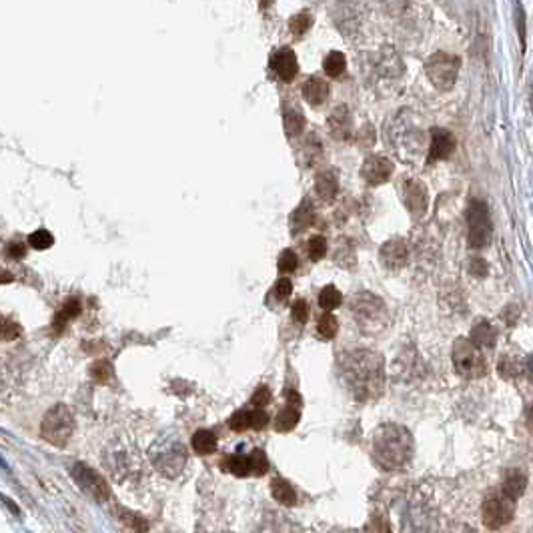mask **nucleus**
<instances>
[{
	"label": "nucleus",
	"instance_id": "nucleus-1",
	"mask_svg": "<svg viewBox=\"0 0 533 533\" xmlns=\"http://www.w3.org/2000/svg\"><path fill=\"white\" fill-rule=\"evenodd\" d=\"M341 379L357 401H373L385 389V361L371 349H353L341 357Z\"/></svg>",
	"mask_w": 533,
	"mask_h": 533
},
{
	"label": "nucleus",
	"instance_id": "nucleus-2",
	"mask_svg": "<svg viewBox=\"0 0 533 533\" xmlns=\"http://www.w3.org/2000/svg\"><path fill=\"white\" fill-rule=\"evenodd\" d=\"M413 437L407 427L397 423L381 425L373 435V457L387 472L403 469L413 457Z\"/></svg>",
	"mask_w": 533,
	"mask_h": 533
},
{
	"label": "nucleus",
	"instance_id": "nucleus-3",
	"mask_svg": "<svg viewBox=\"0 0 533 533\" xmlns=\"http://www.w3.org/2000/svg\"><path fill=\"white\" fill-rule=\"evenodd\" d=\"M353 317H355V323L359 325L365 331H379L387 325V309H385V303L371 295V293H359L355 295L351 305Z\"/></svg>",
	"mask_w": 533,
	"mask_h": 533
},
{
	"label": "nucleus",
	"instance_id": "nucleus-4",
	"mask_svg": "<svg viewBox=\"0 0 533 533\" xmlns=\"http://www.w3.org/2000/svg\"><path fill=\"white\" fill-rule=\"evenodd\" d=\"M74 431V417L71 409L66 405H54L52 409L47 411L45 419H42V425H40V433L42 437L57 445V447H64L69 443V439L73 435Z\"/></svg>",
	"mask_w": 533,
	"mask_h": 533
},
{
	"label": "nucleus",
	"instance_id": "nucleus-5",
	"mask_svg": "<svg viewBox=\"0 0 533 533\" xmlns=\"http://www.w3.org/2000/svg\"><path fill=\"white\" fill-rule=\"evenodd\" d=\"M153 463L163 475L177 477L184 469V463H187L184 445L175 437H163L153 449Z\"/></svg>",
	"mask_w": 533,
	"mask_h": 533
},
{
	"label": "nucleus",
	"instance_id": "nucleus-6",
	"mask_svg": "<svg viewBox=\"0 0 533 533\" xmlns=\"http://www.w3.org/2000/svg\"><path fill=\"white\" fill-rule=\"evenodd\" d=\"M515 505H517V501L505 496L501 489L493 491L491 496L485 499L484 508H481L485 527L491 529V532H497V529L505 527L508 523H511L513 515H515Z\"/></svg>",
	"mask_w": 533,
	"mask_h": 533
},
{
	"label": "nucleus",
	"instance_id": "nucleus-7",
	"mask_svg": "<svg viewBox=\"0 0 533 533\" xmlns=\"http://www.w3.org/2000/svg\"><path fill=\"white\" fill-rule=\"evenodd\" d=\"M425 73L429 76L431 85L439 90H449L457 81L459 73V59L447 54V52H435L433 57L427 59Z\"/></svg>",
	"mask_w": 533,
	"mask_h": 533
},
{
	"label": "nucleus",
	"instance_id": "nucleus-8",
	"mask_svg": "<svg viewBox=\"0 0 533 533\" xmlns=\"http://www.w3.org/2000/svg\"><path fill=\"white\" fill-rule=\"evenodd\" d=\"M467 235H469V245L473 249H481L491 241V217L487 205L481 201H472L467 209Z\"/></svg>",
	"mask_w": 533,
	"mask_h": 533
},
{
	"label": "nucleus",
	"instance_id": "nucleus-9",
	"mask_svg": "<svg viewBox=\"0 0 533 533\" xmlns=\"http://www.w3.org/2000/svg\"><path fill=\"white\" fill-rule=\"evenodd\" d=\"M223 472L233 473L237 477H249V475H263L269 469V459L261 449H253L251 453H235L227 455L221 461Z\"/></svg>",
	"mask_w": 533,
	"mask_h": 533
},
{
	"label": "nucleus",
	"instance_id": "nucleus-10",
	"mask_svg": "<svg viewBox=\"0 0 533 533\" xmlns=\"http://www.w3.org/2000/svg\"><path fill=\"white\" fill-rule=\"evenodd\" d=\"M453 367L463 377H481L487 371L481 351L465 339H459L453 345Z\"/></svg>",
	"mask_w": 533,
	"mask_h": 533
},
{
	"label": "nucleus",
	"instance_id": "nucleus-11",
	"mask_svg": "<svg viewBox=\"0 0 533 533\" xmlns=\"http://www.w3.org/2000/svg\"><path fill=\"white\" fill-rule=\"evenodd\" d=\"M74 481L78 487L86 491L90 497H95L97 501H107L110 497L109 484L102 479V475L97 473L93 467H88L86 463H76L73 467Z\"/></svg>",
	"mask_w": 533,
	"mask_h": 533
},
{
	"label": "nucleus",
	"instance_id": "nucleus-12",
	"mask_svg": "<svg viewBox=\"0 0 533 533\" xmlns=\"http://www.w3.org/2000/svg\"><path fill=\"white\" fill-rule=\"evenodd\" d=\"M391 172H393V163L385 155H371L365 158L363 167H361V175L369 184L387 182L391 179Z\"/></svg>",
	"mask_w": 533,
	"mask_h": 533
},
{
	"label": "nucleus",
	"instance_id": "nucleus-13",
	"mask_svg": "<svg viewBox=\"0 0 533 533\" xmlns=\"http://www.w3.org/2000/svg\"><path fill=\"white\" fill-rule=\"evenodd\" d=\"M269 425V415L263 409H241L229 419V427L237 433H242L247 429H265Z\"/></svg>",
	"mask_w": 533,
	"mask_h": 533
},
{
	"label": "nucleus",
	"instance_id": "nucleus-14",
	"mask_svg": "<svg viewBox=\"0 0 533 533\" xmlns=\"http://www.w3.org/2000/svg\"><path fill=\"white\" fill-rule=\"evenodd\" d=\"M379 259H381L383 266L389 269V271L401 269V266L407 263V259H409L407 242L403 241V239H391V241H387L381 247Z\"/></svg>",
	"mask_w": 533,
	"mask_h": 533
},
{
	"label": "nucleus",
	"instance_id": "nucleus-15",
	"mask_svg": "<svg viewBox=\"0 0 533 533\" xmlns=\"http://www.w3.org/2000/svg\"><path fill=\"white\" fill-rule=\"evenodd\" d=\"M271 69L273 73L279 76L283 83H291L293 78L299 73V64L297 57L291 49H279L271 57Z\"/></svg>",
	"mask_w": 533,
	"mask_h": 533
},
{
	"label": "nucleus",
	"instance_id": "nucleus-16",
	"mask_svg": "<svg viewBox=\"0 0 533 533\" xmlns=\"http://www.w3.org/2000/svg\"><path fill=\"white\" fill-rule=\"evenodd\" d=\"M329 133L337 141H349L353 136V119L349 107L339 105L329 115Z\"/></svg>",
	"mask_w": 533,
	"mask_h": 533
},
{
	"label": "nucleus",
	"instance_id": "nucleus-17",
	"mask_svg": "<svg viewBox=\"0 0 533 533\" xmlns=\"http://www.w3.org/2000/svg\"><path fill=\"white\" fill-rule=\"evenodd\" d=\"M403 201L405 206L409 209V213L419 217L427 211V189L423 182L419 181H407L403 187Z\"/></svg>",
	"mask_w": 533,
	"mask_h": 533
},
{
	"label": "nucleus",
	"instance_id": "nucleus-18",
	"mask_svg": "<svg viewBox=\"0 0 533 533\" xmlns=\"http://www.w3.org/2000/svg\"><path fill=\"white\" fill-rule=\"evenodd\" d=\"M455 148V139L449 131H443V129H433L431 131V143H429V155H427V160L429 163H435V160H441L451 155V151Z\"/></svg>",
	"mask_w": 533,
	"mask_h": 533
},
{
	"label": "nucleus",
	"instance_id": "nucleus-19",
	"mask_svg": "<svg viewBox=\"0 0 533 533\" xmlns=\"http://www.w3.org/2000/svg\"><path fill=\"white\" fill-rule=\"evenodd\" d=\"M393 131L397 133V136L393 139V145H395V148L403 143V145L407 146L405 148V160L409 158L411 160L417 153H419V143H421V134L417 133V131H413L411 129V124H393Z\"/></svg>",
	"mask_w": 533,
	"mask_h": 533
},
{
	"label": "nucleus",
	"instance_id": "nucleus-20",
	"mask_svg": "<svg viewBox=\"0 0 533 533\" xmlns=\"http://www.w3.org/2000/svg\"><path fill=\"white\" fill-rule=\"evenodd\" d=\"M315 191L319 194L321 201L325 203H333L335 197L339 193V181H337V175L333 170H325V172H319L315 179Z\"/></svg>",
	"mask_w": 533,
	"mask_h": 533
},
{
	"label": "nucleus",
	"instance_id": "nucleus-21",
	"mask_svg": "<svg viewBox=\"0 0 533 533\" xmlns=\"http://www.w3.org/2000/svg\"><path fill=\"white\" fill-rule=\"evenodd\" d=\"M315 221V209H313V203L309 199H303V203L297 206L293 211L291 215V233L293 235H299L303 233L305 229H309Z\"/></svg>",
	"mask_w": 533,
	"mask_h": 533
},
{
	"label": "nucleus",
	"instance_id": "nucleus-22",
	"mask_svg": "<svg viewBox=\"0 0 533 533\" xmlns=\"http://www.w3.org/2000/svg\"><path fill=\"white\" fill-rule=\"evenodd\" d=\"M303 97L309 105L319 107L323 105L329 97V85L327 81L319 78V76H311L309 81H305L303 85Z\"/></svg>",
	"mask_w": 533,
	"mask_h": 533
},
{
	"label": "nucleus",
	"instance_id": "nucleus-23",
	"mask_svg": "<svg viewBox=\"0 0 533 533\" xmlns=\"http://www.w3.org/2000/svg\"><path fill=\"white\" fill-rule=\"evenodd\" d=\"M497 341V331L491 323L481 321L472 329V343L475 349H493Z\"/></svg>",
	"mask_w": 533,
	"mask_h": 533
},
{
	"label": "nucleus",
	"instance_id": "nucleus-24",
	"mask_svg": "<svg viewBox=\"0 0 533 533\" xmlns=\"http://www.w3.org/2000/svg\"><path fill=\"white\" fill-rule=\"evenodd\" d=\"M283 124H285V133L289 139L299 136L305 129V115L297 105H285L283 110Z\"/></svg>",
	"mask_w": 533,
	"mask_h": 533
},
{
	"label": "nucleus",
	"instance_id": "nucleus-25",
	"mask_svg": "<svg viewBox=\"0 0 533 533\" xmlns=\"http://www.w3.org/2000/svg\"><path fill=\"white\" fill-rule=\"evenodd\" d=\"M271 493L273 497L279 501L281 505H287V508H293L297 503V491L293 489V485L283 479V477H275L271 481Z\"/></svg>",
	"mask_w": 533,
	"mask_h": 533
},
{
	"label": "nucleus",
	"instance_id": "nucleus-26",
	"mask_svg": "<svg viewBox=\"0 0 533 533\" xmlns=\"http://www.w3.org/2000/svg\"><path fill=\"white\" fill-rule=\"evenodd\" d=\"M525 484H527V479H525V475L517 469H511V472L505 475V479H503V484H501V491L509 496L511 499H520L523 496V491H525Z\"/></svg>",
	"mask_w": 533,
	"mask_h": 533
},
{
	"label": "nucleus",
	"instance_id": "nucleus-27",
	"mask_svg": "<svg viewBox=\"0 0 533 533\" xmlns=\"http://www.w3.org/2000/svg\"><path fill=\"white\" fill-rule=\"evenodd\" d=\"M299 419H301L299 407L287 405V407H283L279 411V415H277V419H275V429H277L279 433H289L291 429L297 427Z\"/></svg>",
	"mask_w": 533,
	"mask_h": 533
},
{
	"label": "nucleus",
	"instance_id": "nucleus-28",
	"mask_svg": "<svg viewBox=\"0 0 533 533\" xmlns=\"http://www.w3.org/2000/svg\"><path fill=\"white\" fill-rule=\"evenodd\" d=\"M193 449L199 455H211L217 451V435L209 429H201L193 435Z\"/></svg>",
	"mask_w": 533,
	"mask_h": 533
},
{
	"label": "nucleus",
	"instance_id": "nucleus-29",
	"mask_svg": "<svg viewBox=\"0 0 533 533\" xmlns=\"http://www.w3.org/2000/svg\"><path fill=\"white\" fill-rule=\"evenodd\" d=\"M117 511H119V517H121L122 523H124L127 527H131L133 532L145 533L146 529H148V523H146V520L143 517V515L133 513V511H129V509H124V508H119Z\"/></svg>",
	"mask_w": 533,
	"mask_h": 533
},
{
	"label": "nucleus",
	"instance_id": "nucleus-30",
	"mask_svg": "<svg viewBox=\"0 0 533 533\" xmlns=\"http://www.w3.org/2000/svg\"><path fill=\"white\" fill-rule=\"evenodd\" d=\"M313 25V16L309 11H301L299 14H295L291 20H289V30H291L293 37H303L305 33L311 28Z\"/></svg>",
	"mask_w": 533,
	"mask_h": 533
},
{
	"label": "nucleus",
	"instance_id": "nucleus-31",
	"mask_svg": "<svg viewBox=\"0 0 533 533\" xmlns=\"http://www.w3.org/2000/svg\"><path fill=\"white\" fill-rule=\"evenodd\" d=\"M337 329H339V323H337V319L331 315V313H325V315L319 319V323H317V333H319V337L321 339H333L335 335H337Z\"/></svg>",
	"mask_w": 533,
	"mask_h": 533
},
{
	"label": "nucleus",
	"instance_id": "nucleus-32",
	"mask_svg": "<svg viewBox=\"0 0 533 533\" xmlns=\"http://www.w3.org/2000/svg\"><path fill=\"white\" fill-rule=\"evenodd\" d=\"M345 66H347V61H345V57L337 52V50H333V52H329L327 57H325V62H323V69H325V73L329 76H339L343 71H345Z\"/></svg>",
	"mask_w": 533,
	"mask_h": 533
},
{
	"label": "nucleus",
	"instance_id": "nucleus-33",
	"mask_svg": "<svg viewBox=\"0 0 533 533\" xmlns=\"http://www.w3.org/2000/svg\"><path fill=\"white\" fill-rule=\"evenodd\" d=\"M343 301V297H341V293L333 287V285H329L325 287L323 291L319 293V305L325 309V311H333V309H337Z\"/></svg>",
	"mask_w": 533,
	"mask_h": 533
},
{
	"label": "nucleus",
	"instance_id": "nucleus-34",
	"mask_svg": "<svg viewBox=\"0 0 533 533\" xmlns=\"http://www.w3.org/2000/svg\"><path fill=\"white\" fill-rule=\"evenodd\" d=\"M23 335V327L13 321V319H8V317L0 315V339L4 341H14L18 339Z\"/></svg>",
	"mask_w": 533,
	"mask_h": 533
},
{
	"label": "nucleus",
	"instance_id": "nucleus-35",
	"mask_svg": "<svg viewBox=\"0 0 533 533\" xmlns=\"http://www.w3.org/2000/svg\"><path fill=\"white\" fill-rule=\"evenodd\" d=\"M28 242H30V247H33V249H37V251H45V249L52 247L54 239H52V235H50L49 230L38 229V230H35L30 237H28Z\"/></svg>",
	"mask_w": 533,
	"mask_h": 533
},
{
	"label": "nucleus",
	"instance_id": "nucleus-36",
	"mask_svg": "<svg viewBox=\"0 0 533 533\" xmlns=\"http://www.w3.org/2000/svg\"><path fill=\"white\" fill-rule=\"evenodd\" d=\"M293 291V283L289 279H279L275 283V287H273V291L269 295V301L271 299H275V301H279V305L291 295Z\"/></svg>",
	"mask_w": 533,
	"mask_h": 533
},
{
	"label": "nucleus",
	"instance_id": "nucleus-37",
	"mask_svg": "<svg viewBox=\"0 0 533 533\" xmlns=\"http://www.w3.org/2000/svg\"><path fill=\"white\" fill-rule=\"evenodd\" d=\"M307 253H309V259H313V261L323 259V254L327 253V241L323 237H313L307 242Z\"/></svg>",
	"mask_w": 533,
	"mask_h": 533
},
{
	"label": "nucleus",
	"instance_id": "nucleus-38",
	"mask_svg": "<svg viewBox=\"0 0 533 533\" xmlns=\"http://www.w3.org/2000/svg\"><path fill=\"white\" fill-rule=\"evenodd\" d=\"M321 155H323V146H321V143H319V139L317 136H309L307 139V145H305V157L309 158V165H315L317 160L321 158Z\"/></svg>",
	"mask_w": 533,
	"mask_h": 533
},
{
	"label": "nucleus",
	"instance_id": "nucleus-39",
	"mask_svg": "<svg viewBox=\"0 0 533 533\" xmlns=\"http://www.w3.org/2000/svg\"><path fill=\"white\" fill-rule=\"evenodd\" d=\"M90 375L95 377L98 383H107L112 377V367H110L109 361H97L90 367Z\"/></svg>",
	"mask_w": 533,
	"mask_h": 533
},
{
	"label": "nucleus",
	"instance_id": "nucleus-40",
	"mask_svg": "<svg viewBox=\"0 0 533 533\" xmlns=\"http://www.w3.org/2000/svg\"><path fill=\"white\" fill-rule=\"evenodd\" d=\"M297 269V254L291 249H285L279 257V271L283 273H293Z\"/></svg>",
	"mask_w": 533,
	"mask_h": 533
},
{
	"label": "nucleus",
	"instance_id": "nucleus-41",
	"mask_svg": "<svg viewBox=\"0 0 533 533\" xmlns=\"http://www.w3.org/2000/svg\"><path fill=\"white\" fill-rule=\"evenodd\" d=\"M291 315L297 323H305V321L309 319V309H307V303H305V301H295V305H293V309H291Z\"/></svg>",
	"mask_w": 533,
	"mask_h": 533
},
{
	"label": "nucleus",
	"instance_id": "nucleus-42",
	"mask_svg": "<svg viewBox=\"0 0 533 533\" xmlns=\"http://www.w3.org/2000/svg\"><path fill=\"white\" fill-rule=\"evenodd\" d=\"M271 401V391L266 387H259L253 393V397H251V403H253L254 407H263Z\"/></svg>",
	"mask_w": 533,
	"mask_h": 533
},
{
	"label": "nucleus",
	"instance_id": "nucleus-43",
	"mask_svg": "<svg viewBox=\"0 0 533 533\" xmlns=\"http://www.w3.org/2000/svg\"><path fill=\"white\" fill-rule=\"evenodd\" d=\"M62 315L66 317V319H69V317L81 315V301H78V299H69V301L64 303Z\"/></svg>",
	"mask_w": 533,
	"mask_h": 533
},
{
	"label": "nucleus",
	"instance_id": "nucleus-44",
	"mask_svg": "<svg viewBox=\"0 0 533 533\" xmlns=\"http://www.w3.org/2000/svg\"><path fill=\"white\" fill-rule=\"evenodd\" d=\"M6 253H8V257H11V259H23V257L26 254V249H25V245H23V242L13 241L11 245H8Z\"/></svg>",
	"mask_w": 533,
	"mask_h": 533
},
{
	"label": "nucleus",
	"instance_id": "nucleus-45",
	"mask_svg": "<svg viewBox=\"0 0 533 533\" xmlns=\"http://www.w3.org/2000/svg\"><path fill=\"white\" fill-rule=\"evenodd\" d=\"M469 266H472V271H473V273H475V275H479V277H481V275H485V273H487V265H485V263H484V261H481V259H473V261H472V265H469Z\"/></svg>",
	"mask_w": 533,
	"mask_h": 533
},
{
	"label": "nucleus",
	"instance_id": "nucleus-46",
	"mask_svg": "<svg viewBox=\"0 0 533 533\" xmlns=\"http://www.w3.org/2000/svg\"><path fill=\"white\" fill-rule=\"evenodd\" d=\"M64 327H66V317L62 315V313H59V315L54 317V321H52V329H54L57 333H62Z\"/></svg>",
	"mask_w": 533,
	"mask_h": 533
},
{
	"label": "nucleus",
	"instance_id": "nucleus-47",
	"mask_svg": "<svg viewBox=\"0 0 533 533\" xmlns=\"http://www.w3.org/2000/svg\"><path fill=\"white\" fill-rule=\"evenodd\" d=\"M11 281H13V275H11V273L0 271V285H2V283H11Z\"/></svg>",
	"mask_w": 533,
	"mask_h": 533
},
{
	"label": "nucleus",
	"instance_id": "nucleus-48",
	"mask_svg": "<svg viewBox=\"0 0 533 533\" xmlns=\"http://www.w3.org/2000/svg\"><path fill=\"white\" fill-rule=\"evenodd\" d=\"M333 533H349V532H333Z\"/></svg>",
	"mask_w": 533,
	"mask_h": 533
}]
</instances>
